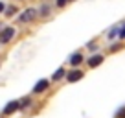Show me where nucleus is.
Wrapping results in <instances>:
<instances>
[{
    "mask_svg": "<svg viewBox=\"0 0 125 118\" xmlns=\"http://www.w3.org/2000/svg\"><path fill=\"white\" fill-rule=\"evenodd\" d=\"M81 78H83V72H81V70H72L70 74H68V81H70V83L79 81Z\"/></svg>",
    "mask_w": 125,
    "mask_h": 118,
    "instance_id": "4",
    "label": "nucleus"
},
{
    "mask_svg": "<svg viewBox=\"0 0 125 118\" xmlns=\"http://www.w3.org/2000/svg\"><path fill=\"white\" fill-rule=\"evenodd\" d=\"M46 89H48V79H41V81L33 87V92H42V91H46Z\"/></svg>",
    "mask_w": 125,
    "mask_h": 118,
    "instance_id": "5",
    "label": "nucleus"
},
{
    "mask_svg": "<svg viewBox=\"0 0 125 118\" xmlns=\"http://www.w3.org/2000/svg\"><path fill=\"white\" fill-rule=\"evenodd\" d=\"M26 105H30V100H28V98L22 100V103H20V107H26Z\"/></svg>",
    "mask_w": 125,
    "mask_h": 118,
    "instance_id": "10",
    "label": "nucleus"
},
{
    "mask_svg": "<svg viewBox=\"0 0 125 118\" xmlns=\"http://www.w3.org/2000/svg\"><path fill=\"white\" fill-rule=\"evenodd\" d=\"M81 61H83V55H81V54H74V55L70 57V63H72V65H79Z\"/></svg>",
    "mask_w": 125,
    "mask_h": 118,
    "instance_id": "7",
    "label": "nucleus"
},
{
    "mask_svg": "<svg viewBox=\"0 0 125 118\" xmlns=\"http://www.w3.org/2000/svg\"><path fill=\"white\" fill-rule=\"evenodd\" d=\"M35 15H37L35 9H26V11L20 15V19H19V20H20V22H30V20L35 19Z\"/></svg>",
    "mask_w": 125,
    "mask_h": 118,
    "instance_id": "2",
    "label": "nucleus"
},
{
    "mask_svg": "<svg viewBox=\"0 0 125 118\" xmlns=\"http://www.w3.org/2000/svg\"><path fill=\"white\" fill-rule=\"evenodd\" d=\"M15 35V30L13 28H4L2 32H0V43H9Z\"/></svg>",
    "mask_w": 125,
    "mask_h": 118,
    "instance_id": "1",
    "label": "nucleus"
},
{
    "mask_svg": "<svg viewBox=\"0 0 125 118\" xmlns=\"http://www.w3.org/2000/svg\"><path fill=\"white\" fill-rule=\"evenodd\" d=\"M57 4L59 6H64V4H66V0H57Z\"/></svg>",
    "mask_w": 125,
    "mask_h": 118,
    "instance_id": "11",
    "label": "nucleus"
},
{
    "mask_svg": "<svg viewBox=\"0 0 125 118\" xmlns=\"http://www.w3.org/2000/svg\"><path fill=\"white\" fill-rule=\"evenodd\" d=\"M103 63V55H94V57L88 59V65L90 67H98V65Z\"/></svg>",
    "mask_w": 125,
    "mask_h": 118,
    "instance_id": "6",
    "label": "nucleus"
},
{
    "mask_svg": "<svg viewBox=\"0 0 125 118\" xmlns=\"http://www.w3.org/2000/svg\"><path fill=\"white\" fill-rule=\"evenodd\" d=\"M4 9H6V6H4V4H2V2H0V13L4 11Z\"/></svg>",
    "mask_w": 125,
    "mask_h": 118,
    "instance_id": "12",
    "label": "nucleus"
},
{
    "mask_svg": "<svg viewBox=\"0 0 125 118\" xmlns=\"http://www.w3.org/2000/svg\"><path fill=\"white\" fill-rule=\"evenodd\" d=\"M6 13H8V17H11L13 13H15V8H8V9H6Z\"/></svg>",
    "mask_w": 125,
    "mask_h": 118,
    "instance_id": "9",
    "label": "nucleus"
},
{
    "mask_svg": "<svg viewBox=\"0 0 125 118\" xmlns=\"http://www.w3.org/2000/svg\"><path fill=\"white\" fill-rule=\"evenodd\" d=\"M19 107H20V103H19V102H9L8 105L4 107V114H11V113H15Z\"/></svg>",
    "mask_w": 125,
    "mask_h": 118,
    "instance_id": "3",
    "label": "nucleus"
},
{
    "mask_svg": "<svg viewBox=\"0 0 125 118\" xmlns=\"http://www.w3.org/2000/svg\"><path fill=\"white\" fill-rule=\"evenodd\" d=\"M62 76H64V68H59V70H55V74H53V79L57 81V79H61Z\"/></svg>",
    "mask_w": 125,
    "mask_h": 118,
    "instance_id": "8",
    "label": "nucleus"
}]
</instances>
